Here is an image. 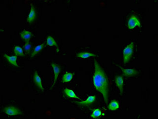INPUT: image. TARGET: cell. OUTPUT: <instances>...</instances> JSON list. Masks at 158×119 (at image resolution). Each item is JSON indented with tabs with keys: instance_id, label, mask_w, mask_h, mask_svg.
Here are the masks:
<instances>
[{
	"instance_id": "obj_1",
	"label": "cell",
	"mask_w": 158,
	"mask_h": 119,
	"mask_svg": "<svg viewBox=\"0 0 158 119\" xmlns=\"http://www.w3.org/2000/svg\"><path fill=\"white\" fill-rule=\"evenodd\" d=\"M95 72L93 77V83L96 90L101 92L106 103L108 102V84L107 78L103 70L98 62L95 60Z\"/></svg>"
},
{
	"instance_id": "obj_2",
	"label": "cell",
	"mask_w": 158,
	"mask_h": 119,
	"mask_svg": "<svg viewBox=\"0 0 158 119\" xmlns=\"http://www.w3.org/2000/svg\"><path fill=\"white\" fill-rule=\"evenodd\" d=\"M134 43L133 42L124 48L123 50V62L125 64L130 61L133 56Z\"/></svg>"
},
{
	"instance_id": "obj_3",
	"label": "cell",
	"mask_w": 158,
	"mask_h": 119,
	"mask_svg": "<svg viewBox=\"0 0 158 119\" xmlns=\"http://www.w3.org/2000/svg\"><path fill=\"white\" fill-rule=\"evenodd\" d=\"M127 26L130 29H133L136 26L140 27L141 23L140 20L136 15H132L128 20Z\"/></svg>"
},
{
	"instance_id": "obj_4",
	"label": "cell",
	"mask_w": 158,
	"mask_h": 119,
	"mask_svg": "<svg viewBox=\"0 0 158 119\" xmlns=\"http://www.w3.org/2000/svg\"><path fill=\"white\" fill-rule=\"evenodd\" d=\"M118 67H120L122 70V73L123 76L130 77H134L138 75L139 72L138 71L135 70L134 69H125L120 66L119 65H117Z\"/></svg>"
},
{
	"instance_id": "obj_5",
	"label": "cell",
	"mask_w": 158,
	"mask_h": 119,
	"mask_svg": "<svg viewBox=\"0 0 158 119\" xmlns=\"http://www.w3.org/2000/svg\"><path fill=\"white\" fill-rule=\"evenodd\" d=\"M5 113L9 116H16L21 114V112L18 108L14 106L6 107L3 110Z\"/></svg>"
},
{
	"instance_id": "obj_6",
	"label": "cell",
	"mask_w": 158,
	"mask_h": 119,
	"mask_svg": "<svg viewBox=\"0 0 158 119\" xmlns=\"http://www.w3.org/2000/svg\"><path fill=\"white\" fill-rule=\"evenodd\" d=\"M95 99H96L95 96H89V98H87V99H86L85 100L81 101V102L76 101V102H75V103L77 104L80 105V106H89V105H91V104H92L93 103V102L95 101Z\"/></svg>"
},
{
	"instance_id": "obj_7",
	"label": "cell",
	"mask_w": 158,
	"mask_h": 119,
	"mask_svg": "<svg viewBox=\"0 0 158 119\" xmlns=\"http://www.w3.org/2000/svg\"><path fill=\"white\" fill-rule=\"evenodd\" d=\"M50 64L51 66V67H53V70L54 72V81H53V86H51V88H53L57 82L58 75L60 74V71H61V67L54 63H51Z\"/></svg>"
},
{
	"instance_id": "obj_8",
	"label": "cell",
	"mask_w": 158,
	"mask_h": 119,
	"mask_svg": "<svg viewBox=\"0 0 158 119\" xmlns=\"http://www.w3.org/2000/svg\"><path fill=\"white\" fill-rule=\"evenodd\" d=\"M33 80H34V82L35 85L40 89V90L42 91V92H43L44 91V88H43V85H42V80H41V79L40 76L38 74L37 71L35 72Z\"/></svg>"
},
{
	"instance_id": "obj_9",
	"label": "cell",
	"mask_w": 158,
	"mask_h": 119,
	"mask_svg": "<svg viewBox=\"0 0 158 119\" xmlns=\"http://www.w3.org/2000/svg\"><path fill=\"white\" fill-rule=\"evenodd\" d=\"M115 81L118 87L120 93L121 94H123V87H124V80L121 76H116L115 78Z\"/></svg>"
},
{
	"instance_id": "obj_10",
	"label": "cell",
	"mask_w": 158,
	"mask_h": 119,
	"mask_svg": "<svg viewBox=\"0 0 158 119\" xmlns=\"http://www.w3.org/2000/svg\"><path fill=\"white\" fill-rule=\"evenodd\" d=\"M36 17V11L35 9L34 5H31V9L27 19L28 22H29V23H32L35 19Z\"/></svg>"
},
{
	"instance_id": "obj_11",
	"label": "cell",
	"mask_w": 158,
	"mask_h": 119,
	"mask_svg": "<svg viewBox=\"0 0 158 119\" xmlns=\"http://www.w3.org/2000/svg\"><path fill=\"white\" fill-rule=\"evenodd\" d=\"M4 56L6 58L7 62H9L11 64L15 66V67H19V66L17 63V56H9L7 54H4Z\"/></svg>"
},
{
	"instance_id": "obj_12",
	"label": "cell",
	"mask_w": 158,
	"mask_h": 119,
	"mask_svg": "<svg viewBox=\"0 0 158 119\" xmlns=\"http://www.w3.org/2000/svg\"><path fill=\"white\" fill-rule=\"evenodd\" d=\"M21 37L25 41H29L30 38L32 37V34L30 31H22L20 34Z\"/></svg>"
},
{
	"instance_id": "obj_13",
	"label": "cell",
	"mask_w": 158,
	"mask_h": 119,
	"mask_svg": "<svg viewBox=\"0 0 158 119\" xmlns=\"http://www.w3.org/2000/svg\"><path fill=\"white\" fill-rule=\"evenodd\" d=\"M77 56L78 57L85 59V58H87L89 57H95V56H96V55L94 53H90V52H81L77 54Z\"/></svg>"
},
{
	"instance_id": "obj_14",
	"label": "cell",
	"mask_w": 158,
	"mask_h": 119,
	"mask_svg": "<svg viewBox=\"0 0 158 119\" xmlns=\"http://www.w3.org/2000/svg\"><path fill=\"white\" fill-rule=\"evenodd\" d=\"M64 92L66 96L70 98H76V99H80V98L76 96L73 90H71L70 89L66 88L64 90Z\"/></svg>"
},
{
	"instance_id": "obj_15",
	"label": "cell",
	"mask_w": 158,
	"mask_h": 119,
	"mask_svg": "<svg viewBox=\"0 0 158 119\" xmlns=\"http://www.w3.org/2000/svg\"><path fill=\"white\" fill-rule=\"evenodd\" d=\"M47 44L49 46H55L57 47V52L59 51L58 46L57 42L55 41L54 39L51 36H49L47 39Z\"/></svg>"
},
{
	"instance_id": "obj_16",
	"label": "cell",
	"mask_w": 158,
	"mask_h": 119,
	"mask_svg": "<svg viewBox=\"0 0 158 119\" xmlns=\"http://www.w3.org/2000/svg\"><path fill=\"white\" fill-rule=\"evenodd\" d=\"M108 108L109 110L113 111L118 109L119 108V104L118 102L116 100L111 101V102L108 105Z\"/></svg>"
},
{
	"instance_id": "obj_17",
	"label": "cell",
	"mask_w": 158,
	"mask_h": 119,
	"mask_svg": "<svg viewBox=\"0 0 158 119\" xmlns=\"http://www.w3.org/2000/svg\"><path fill=\"white\" fill-rule=\"evenodd\" d=\"M73 77V74L71 73H66L62 77V82L67 83L70 81L72 79Z\"/></svg>"
},
{
	"instance_id": "obj_18",
	"label": "cell",
	"mask_w": 158,
	"mask_h": 119,
	"mask_svg": "<svg viewBox=\"0 0 158 119\" xmlns=\"http://www.w3.org/2000/svg\"><path fill=\"white\" fill-rule=\"evenodd\" d=\"M44 47H45V44H44V43H42L41 45H40L37 46L35 48L33 52H32V53L31 54V57H33L35 55H36L38 53L40 52V51H42V49H44Z\"/></svg>"
},
{
	"instance_id": "obj_19",
	"label": "cell",
	"mask_w": 158,
	"mask_h": 119,
	"mask_svg": "<svg viewBox=\"0 0 158 119\" xmlns=\"http://www.w3.org/2000/svg\"><path fill=\"white\" fill-rule=\"evenodd\" d=\"M14 52L17 56H23V49L21 47L15 46L14 48Z\"/></svg>"
},
{
	"instance_id": "obj_20",
	"label": "cell",
	"mask_w": 158,
	"mask_h": 119,
	"mask_svg": "<svg viewBox=\"0 0 158 119\" xmlns=\"http://www.w3.org/2000/svg\"><path fill=\"white\" fill-rule=\"evenodd\" d=\"M101 111L99 109H96L93 111L91 116L93 118H96L100 117V116L101 115Z\"/></svg>"
},
{
	"instance_id": "obj_21",
	"label": "cell",
	"mask_w": 158,
	"mask_h": 119,
	"mask_svg": "<svg viewBox=\"0 0 158 119\" xmlns=\"http://www.w3.org/2000/svg\"><path fill=\"white\" fill-rule=\"evenodd\" d=\"M31 48V43L29 41H25V44L24 46V49L26 52H29Z\"/></svg>"
}]
</instances>
